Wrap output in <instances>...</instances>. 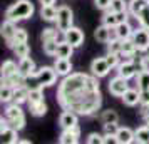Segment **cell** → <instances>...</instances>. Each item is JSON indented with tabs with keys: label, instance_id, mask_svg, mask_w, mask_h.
Here are the masks:
<instances>
[{
	"label": "cell",
	"instance_id": "33",
	"mask_svg": "<svg viewBox=\"0 0 149 144\" xmlns=\"http://www.w3.org/2000/svg\"><path fill=\"white\" fill-rule=\"evenodd\" d=\"M106 45H107V52H111V54H121L122 52V40L119 37H116V35L106 44Z\"/></svg>",
	"mask_w": 149,
	"mask_h": 144
},
{
	"label": "cell",
	"instance_id": "20",
	"mask_svg": "<svg viewBox=\"0 0 149 144\" xmlns=\"http://www.w3.org/2000/svg\"><path fill=\"white\" fill-rule=\"evenodd\" d=\"M74 45L72 44H69L67 40H62L59 42V45H57V52H55V57H61V59H70L72 54H74Z\"/></svg>",
	"mask_w": 149,
	"mask_h": 144
},
{
	"label": "cell",
	"instance_id": "42",
	"mask_svg": "<svg viewBox=\"0 0 149 144\" xmlns=\"http://www.w3.org/2000/svg\"><path fill=\"white\" fill-rule=\"evenodd\" d=\"M106 61H107V64L111 65V69L117 67V65L121 64V59H119V54H111V52H107V55H106Z\"/></svg>",
	"mask_w": 149,
	"mask_h": 144
},
{
	"label": "cell",
	"instance_id": "17",
	"mask_svg": "<svg viewBox=\"0 0 149 144\" xmlns=\"http://www.w3.org/2000/svg\"><path fill=\"white\" fill-rule=\"evenodd\" d=\"M27 82V77L20 74V72H15L8 77H2V86H10V87H20V86H25Z\"/></svg>",
	"mask_w": 149,
	"mask_h": 144
},
{
	"label": "cell",
	"instance_id": "26",
	"mask_svg": "<svg viewBox=\"0 0 149 144\" xmlns=\"http://www.w3.org/2000/svg\"><path fill=\"white\" fill-rule=\"evenodd\" d=\"M10 49L14 50V54L19 57V59H22V57H27L29 52H30V47H29L27 42H14L12 45H10Z\"/></svg>",
	"mask_w": 149,
	"mask_h": 144
},
{
	"label": "cell",
	"instance_id": "6",
	"mask_svg": "<svg viewBox=\"0 0 149 144\" xmlns=\"http://www.w3.org/2000/svg\"><path fill=\"white\" fill-rule=\"evenodd\" d=\"M127 89H129L127 79H124V77H121V76H117V77H114V79L109 81V92L116 97H122L124 92Z\"/></svg>",
	"mask_w": 149,
	"mask_h": 144
},
{
	"label": "cell",
	"instance_id": "21",
	"mask_svg": "<svg viewBox=\"0 0 149 144\" xmlns=\"http://www.w3.org/2000/svg\"><path fill=\"white\" fill-rule=\"evenodd\" d=\"M111 30L112 29L111 27H107V25H99V27L94 30V39L97 42H102V44H107L111 39H112V35H111Z\"/></svg>",
	"mask_w": 149,
	"mask_h": 144
},
{
	"label": "cell",
	"instance_id": "14",
	"mask_svg": "<svg viewBox=\"0 0 149 144\" xmlns=\"http://www.w3.org/2000/svg\"><path fill=\"white\" fill-rule=\"evenodd\" d=\"M17 132H19L17 129L7 126V127L0 129V141H2L3 144H15V143H19L20 139H19V134H17Z\"/></svg>",
	"mask_w": 149,
	"mask_h": 144
},
{
	"label": "cell",
	"instance_id": "28",
	"mask_svg": "<svg viewBox=\"0 0 149 144\" xmlns=\"http://www.w3.org/2000/svg\"><path fill=\"white\" fill-rule=\"evenodd\" d=\"M134 136H136V141L134 143H139V144H149V127L148 126H141L134 131Z\"/></svg>",
	"mask_w": 149,
	"mask_h": 144
},
{
	"label": "cell",
	"instance_id": "44",
	"mask_svg": "<svg viewBox=\"0 0 149 144\" xmlns=\"http://www.w3.org/2000/svg\"><path fill=\"white\" fill-rule=\"evenodd\" d=\"M104 126V134H111V136H116L117 131H119V126L117 122H109V124H102Z\"/></svg>",
	"mask_w": 149,
	"mask_h": 144
},
{
	"label": "cell",
	"instance_id": "10",
	"mask_svg": "<svg viewBox=\"0 0 149 144\" xmlns=\"http://www.w3.org/2000/svg\"><path fill=\"white\" fill-rule=\"evenodd\" d=\"M64 40H67L69 44H72L75 49L81 47L84 44V32L79 27H70L69 30L64 32Z\"/></svg>",
	"mask_w": 149,
	"mask_h": 144
},
{
	"label": "cell",
	"instance_id": "25",
	"mask_svg": "<svg viewBox=\"0 0 149 144\" xmlns=\"http://www.w3.org/2000/svg\"><path fill=\"white\" fill-rule=\"evenodd\" d=\"M148 5H149V0H129V14L136 19L139 15V12Z\"/></svg>",
	"mask_w": 149,
	"mask_h": 144
},
{
	"label": "cell",
	"instance_id": "40",
	"mask_svg": "<svg viewBox=\"0 0 149 144\" xmlns=\"http://www.w3.org/2000/svg\"><path fill=\"white\" fill-rule=\"evenodd\" d=\"M7 122L10 127H14V129L20 131L25 127V116H20V117H14V119H7Z\"/></svg>",
	"mask_w": 149,
	"mask_h": 144
},
{
	"label": "cell",
	"instance_id": "46",
	"mask_svg": "<svg viewBox=\"0 0 149 144\" xmlns=\"http://www.w3.org/2000/svg\"><path fill=\"white\" fill-rule=\"evenodd\" d=\"M139 70H144V72H149V54L142 55L139 59Z\"/></svg>",
	"mask_w": 149,
	"mask_h": 144
},
{
	"label": "cell",
	"instance_id": "12",
	"mask_svg": "<svg viewBox=\"0 0 149 144\" xmlns=\"http://www.w3.org/2000/svg\"><path fill=\"white\" fill-rule=\"evenodd\" d=\"M139 72V69L136 65V62H121L117 65V76L124 77V79H134Z\"/></svg>",
	"mask_w": 149,
	"mask_h": 144
},
{
	"label": "cell",
	"instance_id": "3",
	"mask_svg": "<svg viewBox=\"0 0 149 144\" xmlns=\"http://www.w3.org/2000/svg\"><path fill=\"white\" fill-rule=\"evenodd\" d=\"M35 8H34V3L30 0H17L15 3H12L10 7L7 8L5 12V19L12 22H20V20H27L34 15Z\"/></svg>",
	"mask_w": 149,
	"mask_h": 144
},
{
	"label": "cell",
	"instance_id": "35",
	"mask_svg": "<svg viewBox=\"0 0 149 144\" xmlns=\"http://www.w3.org/2000/svg\"><path fill=\"white\" fill-rule=\"evenodd\" d=\"M40 101H44V90H42V87H39V89H29V106L30 104H35V102H40Z\"/></svg>",
	"mask_w": 149,
	"mask_h": 144
},
{
	"label": "cell",
	"instance_id": "43",
	"mask_svg": "<svg viewBox=\"0 0 149 144\" xmlns=\"http://www.w3.org/2000/svg\"><path fill=\"white\" fill-rule=\"evenodd\" d=\"M29 40V34H27V30L25 29H17V34H15V39H14V42H27ZM12 42V44H14ZM10 44V45H12ZM8 45V47H10Z\"/></svg>",
	"mask_w": 149,
	"mask_h": 144
},
{
	"label": "cell",
	"instance_id": "8",
	"mask_svg": "<svg viewBox=\"0 0 149 144\" xmlns=\"http://www.w3.org/2000/svg\"><path fill=\"white\" fill-rule=\"evenodd\" d=\"M79 114L74 112V111L70 109H64V112L61 114L59 117V124H61L62 129H72L75 126H79Z\"/></svg>",
	"mask_w": 149,
	"mask_h": 144
},
{
	"label": "cell",
	"instance_id": "5",
	"mask_svg": "<svg viewBox=\"0 0 149 144\" xmlns=\"http://www.w3.org/2000/svg\"><path fill=\"white\" fill-rule=\"evenodd\" d=\"M131 39L134 40L137 50H141V52L149 50V30L148 29L139 25V29H134V34H132Z\"/></svg>",
	"mask_w": 149,
	"mask_h": 144
},
{
	"label": "cell",
	"instance_id": "22",
	"mask_svg": "<svg viewBox=\"0 0 149 144\" xmlns=\"http://www.w3.org/2000/svg\"><path fill=\"white\" fill-rule=\"evenodd\" d=\"M117 141H119V144H131L136 141V136H134V131L129 129V127H119V131H117Z\"/></svg>",
	"mask_w": 149,
	"mask_h": 144
},
{
	"label": "cell",
	"instance_id": "30",
	"mask_svg": "<svg viewBox=\"0 0 149 144\" xmlns=\"http://www.w3.org/2000/svg\"><path fill=\"white\" fill-rule=\"evenodd\" d=\"M29 109H30V114H32V116L42 117V116H45V112H47V104L44 102V101H40V102L30 104Z\"/></svg>",
	"mask_w": 149,
	"mask_h": 144
},
{
	"label": "cell",
	"instance_id": "11",
	"mask_svg": "<svg viewBox=\"0 0 149 144\" xmlns=\"http://www.w3.org/2000/svg\"><path fill=\"white\" fill-rule=\"evenodd\" d=\"M17 25H15V22L8 20V19H5V22L2 24V27H0V34H2V37H3V40L7 42V45H10L12 42H14L15 39V34H17Z\"/></svg>",
	"mask_w": 149,
	"mask_h": 144
},
{
	"label": "cell",
	"instance_id": "39",
	"mask_svg": "<svg viewBox=\"0 0 149 144\" xmlns=\"http://www.w3.org/2000/svg\"><path fill=\"white\" fill-rule=\"evenodd\" d=\"M57 45H59V40H47V42H42L44 52H45L47 55H55V52H57Z\"/></svg>",
	"mask_w": 149,
	"mask_h": 144
},
{
	"label": "cell",
	"instance_id": "32",
	"mask_svg": "<svg viewBox=\"0 0 149 144\" xmlns=\"http://www.w3.org/2000/svg\"><path fill=\"white\" fill-rule=\"evenodd\" d=\"M107 10L116 12V14H119V12H129V2H126V0H112L111 7Z\"/></svg>",
	"mask_w": 149,
	"mask_h": 144
},
{
	"label": "cell",
	"instance_id": "38",
	"mask_svg": "<svg viewBox=\"0 0 149 144\" xmlns=\"http://www.w3.org/2000/svg\"><path fill=\"white\" fill-rule=\"evenodd\" d=\"M12 99H14V87L2 86V89H0V101L2 102H10Z\"/></svg>",
	"mask_w": 149,
	"mask_h": 144
},
{
	"label": "cell",
	"instance_id": "45",
	"mask_svg": "<svg viewBox=\"0 0 149 144\" xmlns=\"http://www.w3.org/2000/svg\"><path fill=\"white\" fill-rule=\"evenodd\" d=\"M87 143L89 144H104V136L99 132H92L87 136Z\"/></svg>",
	"mask_w": 149,
	"mask_h": 144
},
{
	"label": "cell",
	"instance_id": "36",
	"mask_svg": "<svg viewBox=\"0 0 149 144\" xmlns=\"http://www.w3.org/2000/svg\"><path fill=\"white\" fill-rule=\"evenodd\" d=\"M136 81H137V87L139 89H149V72L139 70L137 76H136Z\"/></svg>",
	"mask_w": 149,
	"mask_h": 144
},
{
	"label": "cell",
	"instance_id": "9",
	"mask_svg": "<svg viewBox=\"0 0 149 144\" xmlns=\"http://www.w3.org/2000/svg\"><path fill=\"white\" fill-rule=\"evenodd\" d=\"M124 20H127V12H119V14H116V12L106 10V14L102 15V24L107 25V27H111V29H116L117 24H121V22H124Z\"/></svg>",
	"mask_w": 149,
	"mask_h": 144
},
{
	"label": "cell",
	"instance_id": "15",
	"mask_svg": "<svg viewBox=\"0 0 149 144\" xmlns=\"http://www.w3.org/2000/svg\"><path fill=\"white\" fill-rule=\"evenodd\" d=\"M132 34H134V29H132V25H131L127 20L117 24V27L114 29V35H116V37H119L121 40L131 39V37H132Z\"/></svg>",
	"mask_w": 149,
	"mask_h": 144
},
{
	"label": "cell",
	"instance_id": "4",
	"mask_svg": "<svg viewBox=\"0 0 149 144\" xmlns=\"http://www.w3.org/2000/svg\"><path fill=\"white\" fill-rule=\"evenodd\" d=\"M72 24H74V14H72V10H70L67 5L59 7V14H57V20H55L57 29L64 34L65 30H69L70 27H74Z\"/></svg>",
	"mask_w": 149,
	"mask_h": 144
},
{
	"label": "cell",
	"instance_id": "41",
	"mask_svg": "<svg viewBox=\"0 0 149 144\" xmlns=\"http://www.w3.org/2000/svg\"><path fill=\"white\" fill-rule=\"evenodd\" d=\"M122 52H127V54H136L137 52V47L132 39H126L122 40Z\"/></svg>",
	"mask_w": 149,
	"mask_h": 144
},
{
	"label": "cell",
	"instance_id": "34",
	"mask_svg": "<svg viewBox=\"0 0 149 144\" xmlns=\"http://www.w3.org/2000/svg\"><path fill=\"white\" fill-rule=\"evenodd\" d=\"M101 122L102 124H109V122H119V114L112 109L104 111L101 114Z\"/></svg>",
	"mask_w": 149,
	"mask_h": 144
},
{
	"label": "cell",
	"instance_id": "48",
	"mask_svg": "<svg viewBox=\"0 0 149 144\" xmlns=\"http://www.w3.org/2000/svg\"><path fill=\"white\" fill-rule=\"evenodd\" d=\"M141 106H149V89H141Z\"/></svg>",
	"mask_w": 149,
	"mask_h": 144
},
{
	"label": "cell",
	"instance_id": "18",
	"mask_svg": "<svg viewBox=\"0 0 149 144\" xmlns=\"http://www.w3.org/2000/svg\"><path fill=\"white\" fill-rule=\"evenodd\" d=\"M54 67L59 76L65 77L72 72V62H70V59H61V57H57L54 62Z\"/></svg>",
	"mask_w": 149,
	"mask_h": 144
},
{
	"label": "cell",
	"instance_id": "1",
	"mask_svg": "<svg viewBox=\"0 0 149 144\" xmlns=\"http://www.w3.org/2000/svg\"><path fill=\"white\" fill-rule=\"evenodd\" d=\"M57 101H59L62 109H70L77 112L79 116H92L94 112L101 109L102 96L101 90H97V92L91 90L87 87V82H86L82 89L74 90L65 96H59Z\"/></svg>",
	"mask_w": 149,
	"mask_h": 144
},
{
	"label": "cell",
	"instance_id": "31",
	"mask_svg": "<svg viewBox=\"0 0 149 144\" xmlns=\"http://www.w3.org/2000/svg\"><path fill=\"white\" fill-rule=\"evenodd\" d=\"M20 116H24V111H22L20 104L12 102L10 106H7V109H5V117L7 119H14V117H20Z\"/></svg>",
	"mask_w": 149,
	"mask_h": 144
},
{
	"label": "cell",
	"instance_id": "50",
	"mask_svg": "<svg viewBox=\"0 0 149 144\" xmlns=\"http://www.w3.org/2000/svg\"><path fill=\"white\" fill-rule=\"evenodd\" d=\"M42 5H54L55 3V0H39Z\"/></svg>",
	"mask_w": 149,
	"mask_h": 144
},
{
	"label": "cell",
	"instance_id": "49",
	"mask_svg": "<svg viewBox=\"0 0 149 144\" xmlns=\"http://www.w3.org/2000/svg\"><path fill=\"white\" fill-rule=\"evenodd\" d=\"M104 144H119V141H117V136L104 134Z\"/></svg>",
	"mask_w": 149,
	"mask_h": 144
},
{
	"label": "cell",
	"instance_id": "27",
	"mask_svg": "<svg viewBox=\"0 0 149 144\" xmlns=\"http://www.w3.org/2000/svg\"><path fill=\"white\" fill-rule=\"evenodd\" d=\"M0 70H2V77H8L15 72H19V64H15L14 61H3Z\"/></svg>",
	"mask_w": 149,
	"mask_h": 144
},
{
	"label": "cell",
	"instance_id": "24",
	"mask_svg": "<svg viewBox=\"0 0 149 144\" xmlns=\"http://www.w3.org/2000/svg\"><path fill=\"white\" fill-rule=\"evenodd\" d=\"M57 14H59V8H55L54 5H42V10H40L42 20L55 22L57 20Z\"/></svg>",
	"mask_w": 149,
	"mask_h": 144
},
{
	"label": "cell",
	"instance_id": "13",
	"mask_svg": "<svg viewBox=\"0 0 149 144\" xmlns=\"http://www.w3.org/2000/svg\"><path fill=\"white\" fill-rule=\"evenodd\" d=\"M79 137H81V129H79V126H75L72 129H62V134L59 136V143L75 144V143H79Z\"/></svg>",
	"mask_w": 149,
	"mask_h": 144
},
{
	"label": "cell",
	"instance_id": "2",
	"mask_svg": "<svg viewBox=\"0 0 149 144\" xmlns=\"http://www.w3.org/2000/svg\"><path fill=\"white\" fill-rule=\"evenodd\" d=\"M57 70L55 67H49V65H44L40 67L39 70H35L32 76L27 77V86L29 89H39V87H50V86H54L57 82Z\"/></svg>",
	"mask_w": 149,
	"mask_h": 144
},
{
	"label": "cell",
	"instance_id": "23",
	"mask_svg": "<svg viewBox=\"0 0 149 144\" xmlns=\"http://www.w3.org/2000/svg\"><path fill=\"white\" fill-rule=\"evenodd\" d=\"M12 102L15 104H24V102H29V87L27 86H20V87H15L14 89V99Z\"/></svg>",
	"mask_w": 149,
	"mask_h": 144
},
{
	"label": "cell",
	"instance_id": "16",
	"mask_svg": "<svg viewBox=\"0 0 149 144\" xmlns=\"http://www.w3.org/2000/svg\"><path fill=\"white\" fill-rule=\"evenodd\" d=\"M121 99H122V102L126 104V106H129V107L137 106L139 101H141V89H139V87H137V89H131V87H129V89L124 92V96H122Z\"/></svg>",
	"mask_w": 149,
	"mask_h": 144
},
{
	"label": "cell",
	"instance_id": "47",
	"mask_svg": "<svg viewBox=\"0 0 149 144\" xmlns=\"http://www.w3.org/2000/svg\"><path fill=\"white\" fill-rule=\"evenodd\" d=\"M94 2H95V7L106 12V10L111 7V2H112V0H94Z\"/></svg>",
	"mask_w": 149,
	"mask_h": 144
},
{
	"label": "cell",
	"instance_id": "19",
	"mask_svg": "<svg viewBox=\"0 0 149 144\" xmlns=\"http://www.w3.org/2000/svg\"><path fill=\"white\" fill-rule=\"evenodd\" d=\"M19 72H20V74H24L25 77L32 76V74L35 72V62L32 61L29 55L20 59V62H19Z\"/></svg>",
	"mask_w": 149,
	"mask_h": 144
},
{
	"label": "cell",
	"instance_id": "37",
	"mask_svg": "<svg viewBox=\"0 0 149 144\" xmlns=\"http://www.w3.org/2000/svg\"><path fill=\"white\" fill-rule=\"evenodd\" d=\"M136 20L139 22L141 27H144V29H148L149 30V5L148 7H144L141 12H139V15L136 17Z\"/></svg>",
	"mask_w": 149,
	"mask_h": 144
},
{
	"label": "cell",
	"instance_id": "7",
	"mask_svg": "<svg viewBox=\"0 0 149 144\" xmlns=\"http://www.w3.org/2000/svg\"><path fill=\"white\" fill-rule=\"evenodd\" d=\"M109 70H111V65L107 64L106 57H97V59H94V61L91 62V74L99 77V79L107 76Z\"/></svg>",
	"mask_w": 149,
	"mask_h": 144
},
{
	"label": "cell",
	"instance_id": "29",
	"mask_svg": "<svg viewBox=\"0 0 149 144\" xmlns=\"http://www.w3.org/2000/svg\"><path fill=\"white\" fill-rule=\"evenodd\" d=\"M59 34H62L59 29L55 27V29H52V27H47V29H44L42 30V34H40V39H42V42H47V40H59Z\"/></svg>",
	"mask_w": 149,
	"mask_h": 144
}]
</instances>
